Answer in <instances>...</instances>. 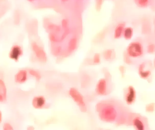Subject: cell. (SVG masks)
<instances>
[{"label":"cell","instance_id":"cell-15","mask_svg":"<svg viewBox=\"0 0 155 130\" xmlns=\"http://www.w3.org/2000/svg\"><path fill=\"white\" fill-rule=\"evenodd\" d=\"M135 3L139 8H145L148 7L150 0H134Z\"/></svg>","mask_w":155,"mask_h":130},{"label":"cell","instance_id":"cell-22","mask_svg":"<svg viewBox=\"0 0 155 130\" xmlns=\"http://www.w3.org/2000/svg\"><path fill=\"white\" fill-rule=\"evenodd\" d=\"M104 0H96V3L97 8L100 9L102 6L103 2Z\"/></svg>","mask_w":155,"mask_h":130},{"label":"cell","instance_id":"cell-20","mask_svg":"<svg viewBox=\"0 0 155 130\" xmlns=\"http://www.w3.org/2000/svg\"><path fill=\"white\" fill-rule=\"evenodd\" d=\"M3 129L4 130H12L13 129L12 125L8 123H5L4 124Z\"/></svg>","mask_w":155,"mask_h":130},{"label":"cell","instance_id":"cell-4","mask_svg":"<svg viewBox=\"0 0 155 130\" xmlns=\"http://www.w3.org/2000/svg\"><path fill=\"white\" fill-rule=\"evenodd\" d=\"M69 94L74 102L80 108L84 109L85 103L82 94L74 88H71L69 90Z\"/></svg>","mask_w":155,"mask_h":130},{"label":"cell","instance_id":"cell-10","mask_svg":"<svg viewBox=\"0 0 155 130\" xmlns=\"http://www.w3.org/2000/svg\"><path fill=\"white\" fill-rule=\"evenodd\" d=\"M32 103L35 109H42L45 104V98L42 96H36L33 99Z\"/></svg>","mask_w":155,"mask_h":130},{"label":"cell","instance_id":"cell-18","mask_svg":"<svg viewBox=\"0 0 155 130\" xmlns=\"http://www.w3.org/2000/svg\"><path fill=\"white\" fill-rule=\"evenodd\" d=\"M29 73L31 75H32L34 77H35L37 80H39L41 78V75H40V74L38 72L36 71L35 70H29Z\"/></svg>","mask_w":155,"mask_h":130},{"label":"cell","instance_id":"cell-19","mask_svg":"<svg viewBox=\"0 0 155 130\" xmlns=\"http://www.w3.org/2000/svg\"><path fill=\"white\" fill-rule=\"evenodd\" d=\"M112 55H113V51L111 50H108L104 52V58L108 60L111 59Z\"/></svg>","mask_w":155,"mask_h":130},{"label":"cell","instance_id":"cell-7","mask_svg":"<svg viewBox=\"0 0 155 130\" xmlns=\"http://www.w3.org/2000/svg\"><path fill=\"white\" fill-rule=\"evenodd\" d=\"M146 62H142L139 65L138 68V73L139 76L143 80L148 79L152 75V71L148 68Z\"/></svg>","mask_w":155,"mask_h":130},{"label":"cell","instance_id":"cell-26","mask_svg":"<svg viewBox=\"0 0 155 130\" xmlns=\"http://www.w3.org/2000/svg\"><path fill=\"white\" fill-rule=\"evenodd\" d=\"M61 1H62L63 2H66L69 1V0H61Z\"/></svg>","mask_w":155,"mask_h":130},{"label":"cell","instance_id":"cell-24","mask_svg":"<svg viewBox=\"0 0 155 130\" xmlns=\"http://www.w3.org/2000/svg\"><path fill=\"white\" fill-rule=\"evenodd\" d=\"M28 2H34L35 0H27Z\"/></svg>","mask_w":155,"mask_h":130},{"label":"cell","instance_id":"cell-21","mask_svg":"<svg viewBox=\"0 0 155 130\" xmlns=\"http://www.w3.org/2000/svg\"><path fill=\"white\" fill-rule=\"evenodd\" d=\"M100 56H99V54H95L94 57V62L95 63H98L100 62Z\"/></svg>","mask_w":155,"mask_h":130},{"label":"cell","instance_id":"cell-23","mask_svg":"<svg viewBox=\"0 0 155 130\" xmlns=\"http://www.w3.org/2000/svg\"><path fill=\"white\" fill-rule=\"evenodd\" d=\"M2 120V113H1V111H0V123H1V122Z\"/></svg>","mask_w":155,"mask_h":130},{"label":"cell","instance_id":"cell-8","mask_svg":"<svg viewBox=\"0 0 155 130\" xmlns=\"http://www.w3.org/2000/svg\"><path fill=\"white\" fill-rule=\"evenodd\" d=\"M22 54L23 51L19 45H14L12 47L10 51L9 57L12 59L17 62Z\"/></svg>","mask_w":155,"mask_h":130},{"label":"cell","instance_id":"cell-12","mask_svg":"<svg viewBox=\"0 0 155 130\" xmlns=\"http://www.w3.org/2000/svg\"><path fill=\"white\" fill-rule=\"evenodd\" d=\"M7 99V90L4 82L0 79V102H5Z\"/></svg>","mask_w":155,"mask_h":130},{"label":"cell","instance_id":"cell-6","mask_svg":"<svg viewBox=\"0 0 155 130\" xmlns=\"http://www.w3.org/2000/svg\"><path fill=\"white\" fill-rule=\"evenodd\" d=\"M31 47L37 59L41 62H45L47 60V56L44 50L35 42L32 43Z\"/></svg>","mask_w":155,"mask_h":130},{"label":"cell","instance_id":"cell-14","mask_svg":"<svg viewBox=\"0 0 155 130\" xmlns=\"http://www.w3.org/2000/svg\"><path fill=\"white\" fill-rule=\"evenodd\" d=\"M134 29L131 27H125L123 33V36L127 40H131L134 36Z\"/></svg>","mask_w":155,"mask_h":130},{"label":"cell","instance_id":"cell-3","mask_svg":"<svg viewBox=\"0 0 155 130\" xmlns=\"http://www.w3.org/2000/svg\"><path fill=\"white\" fill-rule=\"evenodd\" d=\"M129 122L137 130H146L148 127L147 119L139 114L131 113Z\"/></svg>","mask_w":155,"mask_h":130},{"label":"cell","instance_id":"cell-9","mask_svg":"<svg viewBox=\"0 0 155 130\" xmlns=\"http://www.w3.org/2000/svg\"><path fill=\"white\" fill-rule=\"evenodd\" d=\"M107 90V84L105 79H102L98 81L96 86L97 93L99 95H105Z\"/></svg>","mask_w":155,"mask_h":130},{"label":"cell","instance_id":"cell-1","mask_svg":"<svg viewBox=\"0 0 155 130\" xmlns=\"http://www.w3.org/2000/svg\"><path fill=\"white\" fill-rule=\"evenodd\" d=\"M119 104L113 101H103L97 103L96 109L101 120L107 122L124 124L129 122L131 113L124 110Z\"/></svg>","mask_w":155,"mask_h":130},{"label":"cell","instance_id":"cell-2","mask_svg":"<svg viewBox=\"0 0 155 130\" xmlns=\"http://www.w3.org/2000/svg\"><path fill=\"white\" fill-rule=\"evenodd\" d=\"M127 55L133 59H137L142 57L144 53V48L143 44L138 41L132 42L127 46Z\"/></svg>","mask_w":155,"mask_h":130},{"label":"cell","instance_id":"cell-17","mask_svg":"<svg viewBox=\"0 0 155 130\" xmlns=\"http://www.w3.org/2000/svg\"><path fill=\"white\" fill-rule=\"evenodd\" d=\"M147 53L149 54H153L155 52V44L154 43H150L148 44L147 49Z\"/></svg>","mask_w":155,"mask_h":130},{"label":"cell","instance_id":"cell-16","mask_svg":"<svg viewBox=\"0 0 155 130\" xmlns=\"http://www.w3.org/2000/svg\"><path fill=\"white\" fill-rule=\"evenodd\" d=\"M146 111L149 113L153 112L155 110V104L154 103H150L147 105L145 108Z\"/></svg>","mask_w":155,"mask_h":130},{"label":"cell","instance_id":"cell-11","mask_svg":"<svg viewBox=\"0 0 155 130\" xmlns=\"http://www.w3.org/2000/svg\"><path fill=\"white\" fill-rule=\"evenodd\" d=\"M27 79V72L25 70H22L17 73L15 76V81L18 83H23Z\"/></svg>","mask_w":155,"mask_h":130},{"label":"cell","instance_id":"cell-13","mask_svg":"<svg viewBox=\"0 0 155 130\" xmlns=\"http://www.w3.org/2000/svg\"><path fill=\"white\" fill-rule=\"evenodd\" d=\"M125 28V24L124 23L119 24L116 26L114 32V37L115 39H119L123 36Z\"/></svg>","mask_w":155,"mask_h":130},{"label":"cell","instance_id":"cell-25","mask_svg":"<svg viewBox=\"0 0 155 130\" xmlns=\"http://www.w3.org/2000/svg\"><path fill=\"white\" fill-rule=\"evenodd\" d=\"M153 65H154V68H155V58L154 59Z\"/></svg>","mask_w":155,"mask_h":130},{"label":"cell","instance_id":"cell-5","mask_svg":"<svg viewBox=\"0 0 155 130\" xmlns=\"http://www.w3.org/2000/svg\"><path fill=\"white\" fill-rule=\"evenodd\" d=\"M137 93L134 87L129 86L127 87L125 95V100L127 104L132 105L136 100Z\"/></svg>","mask_w":155,"mask_h":130}]
</instances>
